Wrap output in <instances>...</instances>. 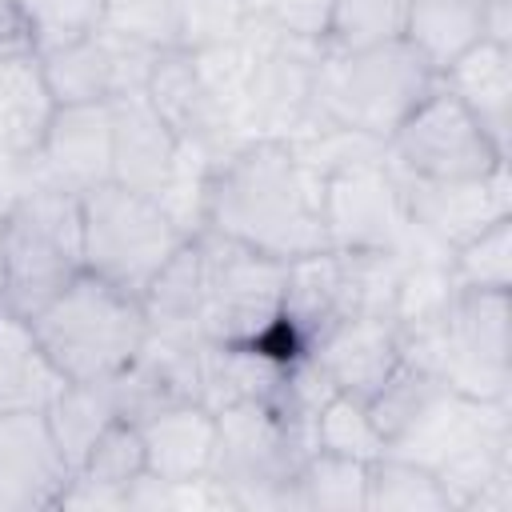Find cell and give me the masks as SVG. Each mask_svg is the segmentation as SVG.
Masks as SVG:
<instances>
[{
  "label": "cell",
  "mask_w": 512,
  "mask_h": 512,
  "mask_svg": "<svg viewBox=\"0 0 512 512\" xmlns=\"http://www.w3.org/2000/svg\"><path fill=\"white\" fill-rule=\"evenodd\" d=\"M204 232L280 264L328 252L324 176L312 172L288 140H244L208 176Z\"/></svg>",
  "instance_id": "1"
},
{
  "label": "cell",
  "mask_w": 512,
  "mask_h": 512,
  "mask_svg": "<svg viewBox=\"0 0 512 512\" xmlns=\"http://www.w3.org/2000/svg\"><path fill=\"white\" fill-rule=\"evenodd\" d=\"M40 352L68 384L116 380L148 344L152 328L140 296L80 272L28 320Z\"/></svg>",
  "instance_id": "2"
},
{
  "label": "cell",
  "mask_w": 512,
  "mask_h": 512,
  "mask_svg": "<svg viewBox=\"0 0 512 512\" xmlns=\"http://www.w3.org/2000/svg\"><path fill=\"white\" fill-rule=\"evenodd\" d=\"M84 272L80 196L32 188L4 204L0 220V308L32 320Z\"/></svg>",
  "instance_id": "3"
},
{
  "label": "cell",
  "mask_w": 512,
  "mask_h": 512,
  "mask_svg": "<svg viewBox=\"0 0 512 512\" xmlns=\"http://www.w3.org/2000/svg\"><path fill=\"white\" fill-rule=\"evenodd\" d=\"M312 452V420L280 400H244L216 412L208 488L236 508H288V484Z\"/></svg>",
  "instance_id": "4"
},
{
  "label": "cell",
  "mask_w": 512,
  "mask_h": 512,
  "mask_svg": "<svg viewBox=\"0 0 512 512\" xmlns=\"http://www.w3.org/2000/svg\"><path fill=\"white\" fill-rule=\"evenodd\" d=\"M440 84L424 56L400 36L364 52L324 48L316 72V108L312 128H356L376 140H388L396 124ZM308 128V132H312Z\"/></svg>",
  "instance_id": "5"
},
{
  "label": "cell",
  "mask_w": 512,
  "mask_h": 512,
  "mask_svg": "<svg viewBox=\"0 0 512 512\" xmlns=\"http://www.w3.org/2000/svg\"><path fill=\"white\" fill-rule=\"evenodd\" d=\"M84 272L144 296L156 272L180 252L188 232L160 208L156 196L132 192L116 180L96 184L80 196Z\"/></svg>",
  "instance_id": "6"
},
{
  "label": "cell",
  "mask_w": 512,
  "mask_h": 512,
  "mask_svg": "<svg viewBox=\"0 0 512 512\" xmlns=\"http://www.w3.org/2000/svg\"><path fill=\"white\" fill-rule=\"evenodd\" d=\"M508 292L460 288L448 300L440 328L408 336V356L424 360L444 376V384L472 400L508 404Z\"/></svg>",
  "instance_id": "7"
},
{
  "label": "cell",
  "mask_w": 512,
  "mask_h": 512,
  "mask_svg": "<svg viewBox=\"0 0 512 512\" xmlns=\"http://www.w3.org/2000/svg\"><path fill=\"white\" fill-rule=\"evenodd\" d=\"M204 248V316L200 332L216 344H260L284 308L288 264L260 256L216 232H200Z\"/></svg>",
  "instance_id": "8"
},
{
  "label": "cell",
  "mask_w": 512,
  "mask_h": 512,
  "mask_svg": "<svg viewBox=\"0 0 512 512\" xmlns=\"http://www.w3.org/2000/svg\"><path fill=\"white\" fill-rule=\"evenodd\" d=\"M384 156L408 180H476L508 160L444 84L396 124Z\"/></svg>",
  "instance_id": "9"
},
{
  "label": "cell",
  "mask_w": 512,
  "mask_h": 512,
  "mask_svg": "<svg viewBox=\"0 0 512 512\" xmlns=\"http://www.w3.org/2000/svg\"><path fill=\"white\" fill-rule=\"evenodd\" d=\"M256 44V68L248 80L240 132L244 140H296L312 128L316 72L324 60V40H300L272 32L256 20L244 24Z\"/></svg>",
  "instance_id": "10"
},
{
  "label": "cell",
  "mask_w": 512,
  "mask_h": 512,
  "mask_svg": "<svg viewBox=\"0 0 512 512\" xmlns=\"http://www.w3.org/2000/svg\"><path fill=\"white\" fill-rule=\"evenodd\" d=\"M160 52L164 48L116 28H96L84 40L44 52L40 72L56 104H112L148 88Z\"/></svg>",
  "instance_id": "11"
},
{
  "label": "cell",
  "mask_w": 512,
  "mask_h": 512,
  "mask_svg": "<svg viewBox=\"0 0 512 512\" xmlns=\"http://www.w3.org/2000/svg\"><path fill=\"white\" fill-rule=\"evenodd\" d=\"M408 228L400 176L388 156L360 160L324 176V232L340 252H396Z\"/></svg>",
  "instance_id": "12"
},
{
  "label": "cell",
  "mask_w": 512,
  "mask_h": 512,
  "mask_svg": "<svg viewBox=\"0 0 512 512\" xmlns=\"http://www.w3.org/2000/svg\"><path fill=\"white\" fill-rule=\"evenodd\" d=\"M56 100L44 84L40 56L32 48L0 52V208L16 196L44 188L36 172V152Z\"/></svg>",
  "instance_id": "13"
},
{
  "label": "cell",
  "mask_w": 512,
  "mask_h": 512,
  "mask_svg": "<svg viewBox=\"0 0 512 512\" xmlns=\"http://www.w3.org/2000/svg\"><path fill=\"white\" fill-rule=\"evenodd\" d=\"M400 196H404L408 224L420 228L424 236H432L436 244H444L448 252H456L480 228L512 216L508 160L476 180H408V176H400Z\"/></svg>",
  "instance_id": "14"
},
{
  "label": "cell",
  "mask_w": 512,
  "mask_h": 512,
  "mask_svg": "<svg viewBox=\"0 0 512 512\" xmlns=\"http://www.w3.org/2000/svg\"><path fill=\"white\" fill-rule=\"evenodd\" d=\"M148 100L156 104V112L168 120V128L180 136V144L208 160L212 168L244 144V136L236 132L232 116L212 100V92L204 88L196 64H192V52L184 48H164L152 76H148Z\"/></svg>",
  "instance_id": "15"
},
{
  "label": "cell",
  "mask_w": 512,
  "mask_h": 512,
  "mask_svg": "<svg viewBox=\"0 0 512 512\" xmlns=\"http://www.w3.org/2000/svg\"><path fill=\"white\" fill-rule=\"evenodd\" d=\"M404 352L408 336L396 316H344L308 348L332 392H348L356 400H372L400 368Z\"/></svg>",
  "instance_id": "16"
},
{
  "label": "cell",
  "mask_w": 512,
  "mask_h": 512,
  "mask_svg": "<svg viewBox=\"0 0 512 512\" xmlns=\"http://www.w3.org/2000/svg\"><path fill=\"white\" fill-rule=\"evenodd\" d=\"M36 172L44 188H60L72 196L92 192L112 180V108L108 104H56L40 152Z\"/></svg>",
  "instance_id": "17"
},
{
  "label": "cell",
  "mask_w": 512,
  "mask_h": 512,
  "mask_svg": "<svg viewBox=\"0 0 512 512\" xmlns=\"http://www.w3.org/2000/svg\"><path fill=\"white\" fill-rule=\"evenodd\" d=\"M72 480L44 408L0 416V508H56Z\"/></svg>",
  "instance_id": "18"
},
{
  "label": "cell",
  "mask_w": 512,
  "mask_h": 512,
  "mask_svg": "<svg viewBox=\"0 0 512 512\" xmlns=\"http://www.w3.org/2000/svg\"><path fill=\"white\" fill-rule=\"evenodd\" d=\"M112 108V180L156 196L180 168L184 144L156 112L148 92H132L108 104Z\"/></svg>",
  "instance_id": "19"
},
{
  "label": "cell",
  "mask_w": 512,
  "mask_h": 512,
  "mask_svg": "<svg viewBox=\"0 0 512 512\" xmlns=\"http://www.w3.org/2000/svg\"><path fill=\"white\" fill-rule=\"evenodd\" d=\"M148 476L164 484H204L216 456V412L196 400L168 404L140 424Z\"/></svg>",
  "instance_id": "20"
},
{
  "label": "cell",
  "mask_w": 512,
  "mask_h": 512,
  "mask_svg": "<svg viewBox=\"0 0 512 512\" xmlns=\"http://www.w3.org/2000/svg\"><path fill=\"white\" fill-rule=\"evenodd\" d=\"M148 476V460H144V440L140 428L124 416L108 420V428L92 440L88 456L76 464L64 496L56 508H72V504H112V508H128L132 488Z\"/></svg>",
  "instance_id": "21"
},
{
  "label": "cell",
  "mask_w": 512,
  "mask_h": 512,
  "mask_svg": "<svg viewBox=\"0 0 512 512\" xmlns=\"http://www.w3.org/2000/svg\"><path fill=\"white\" fill-rule=\"evenodd\" d=\"M440 84L476 116L488 140L512 152V48L480 40L440 72Z\"/></svg>",
  "instance_id": "22"
},
{
  "label": "cell",
  "mask_w": 512,
  "mask_h": 512,
  "mask_svg": "<svg viewBox=\"0 0 512 512\" xmlns=\"http://www.w3.org/2000/svg\"><path fill=\"white\" fill-rule=\"evenodd\" d=\"M152 336L172 340H204L200 316H204V248L200 232L180 244V252L156 272V280L140 296Z\"/></svg>",
  "instance_id": "23"
},
{
  "label": "cell",
  "mask_w": 512,
  "mask_h": 512,
  "mask_svg": "<svg viewBox=\"0 0 512 512\" xmlns=\"http://www.w3.org/2000/svg\"><path fill=\"white\" fill-rule=\"evenodd\" d=\"M404 40L440 76L472 44L484 40V32H480V0H408Z\"/></svg>",
  "instance_id": "24"
},
{
  "label": "cell",
  "mask_w": 512,
  "mask_h": 512,
  "mask_svg": "<svg viewBox=\"0 0 512 512\" xmlns=\"http://www.w3.org/2000/svg\"><path fill=\"white\" fill-rule=\"evenodd\" d=\"M64 376L40 352L28 320L0 308V416L20 408H44L60 392Z\"/></svg>",
  "instance_id": "25"
},
{
  "label": "cell",
  "mask_w": 512,
  "mask_h": 512,
  "mask_svg": "<svg viewBox=\"0 0 512 512\" xmlns=\"http://www.w3.org/2000/svg\"><path fill=\"white\" fill-rule=\"evenodd\" d=\"M368 464L312 448L288 484V508L304 512H368Z\"/></svg>",
  "instance_id": "26"
},
{
  "label": "cell",
  "mask_w": 512,
  "mask_h": 512,
  "mask_svg": "<svg viewBox=\"0 0 512 512\" xmlns=\"http://www.w3.org/2000/svg\"><path fill=\"white\" fill-rule=\"evenodd\" d=\"M44 420L52 428L60 456L76 472V464L88 456L92 440L108 428V420H116V404H112L108 384H68L64 380L60 392L44 404Z\"/></svg>",
  "instance_id": "27"
},
{
  "label": "cell",
  "mask_w": 512,
  "mask_h": 512,
  "mask_svg": "<svg viewBox=\"0 0 512 512\" xmlns=\"http://www.w3.org/2000/svg\"><path fill=\"white\" fill-rule=\"evenodd\" d=\"M368 512H456V508L432 468L384 452L368 464Z\"/></svg>",
  "instance_id": "28"
},
{
  "label": "cell",
  "mask_w": 512,
  "mask_h": 512,
  "mask_svg": "<svg viewBox=\"0 0 512 512\" xmlns=\"http://www.w3.org/2000/svg\"><path fill=\"white\" fill-rule=\"evenodd\" d=\"M312 448L336 452V456H356V460H376L388 452L368 400H356L348 392H332L316 416H312Z\"/></svg>",
  "instance_id": "29"
},
{
  "label": "cell",
  "mask_w": 512,
  "mask_h": 512,
  "mask_svg": "<svg viewBox=\"0 0 512 512\" xmlns=\"http://www.w3.org/2000/svg\"><path fill=\"white\" fill-rule=\"evenodd\" d=\"M408 0H332L324 48L332 52H364L404 36Z\"/></svg>",
  "instance_id": "30"
},
{
  "label": "cell",
  "mask_w": 512,
  "mask_h": 512,
  "mask_svg": "<svg viewBox=\"0 0 512 512\" xmlns=\"http://www.w3.org/2000/svg\"><path fill=\"white\" fill-rule=\"evenodd\" d=\"M104 8H108V0H16L24 44L36 56L104 28Z\"/></svg>",
  "instance_id": "31"
},
{
  "label": "cell",
  "mask_w": 512,
  "mask_h": 512,
  "mask_svg": "<svg viewBox=\"0 0 512 512\" xmlns=\"http://www.w3.org/2000/svg\"><path fill=\"white\" fill-rule=\"evenodd\" d=\"M192 64L204 80V88L212 92V100L232 116L236 132H240V112H244V96H248V80L256 68V44L248 36V28L236 40H220L208 48H192ZM244 136V132H240Z\"/></svg>",
  "instance_id": "32"
},
{
  "label": "cell",
  "mask_w": 512,
  "mask_h": 512,
  "mask_svg": "<svg viewBox=\"0 0 512 512\" xmlns=\"http://www.w3.org/2000/svg\"><path fill=\"white\" fill-rule=\"evenodd\" d=\"M452 280L460 288L512 292V216L480 228L452 252Z\"/></svg>",
  "instance_id": "33"
},
{
  "label": "cell",
  "mask_w": 512,
  "mask_h": 512,
  "mask_svg": "<svg viewBox=\"0 0 512 512\" xmlns=\"http://www.w3.org/2000/svg\"><path fill=\"white\" fill-rule=\"evenodd\" d=\"M248 24L244 0H172V48H208L236 40Z\"/></svg>",
  "instance_id": "34"
},
{
  "label": "cell",
  "mask_w": 512,
  "mask_h": 512,
  "mask_svg": "<svg viewBox=\"0 0 512 512\" xmlns=\"http://www.w3.org/2000/svg\"><path fill=\"white\" fill-rule=\"evenodd\" d=\"M244 4H248V20L300 40H324L332 12V0H244Z\"/></svg>",
  "instance_id": "35"
},
{
  "label": "cell",
  "mask_w": 512,
  "mask_h": 512,
  "mask_svg": "<svg viewBox=\"0 0 512 512\" xmlns=\"http://www.w3.org/2000/svg\"><path fill=\"white\" fill-rule=\"evenodd\" d=\"M480 32L484 40L512 48V0H480Z\"/></svg>",
  "instance_id": "36"
},
{
  "label": "cell",
  "mask_w": 512,
  "mask_h": 512,
  "mask_svg": "<svg viewBox=\"0 0 512 512\" xmlns=\"http://www.w3.org/2000/svg\"><path fill=\"white\" fill-rule=\"evenodd\" d=\"M20 44H24V28H20V16H16V0H0V52L20 48Z\"/></svg>",
  "instance_id": "37"
},
{
  "label": "cell",
  "mask_w": 512,
  "mask_h": 512,
  "mask_svg": "<svg viewBox=\"0 0 512 512\" xmlns=\"http://www.w3.org/2000/svg\"><path fill=\"white\" fill-rule=\"evenodd\" d=\"M0 220H4V208H0Z\"/></svg>",
  "instance_id": "38"
}]
</instances>
